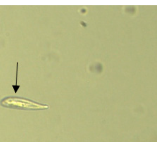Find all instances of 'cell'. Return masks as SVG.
Returning a JSON list of instances; mask_svg holds the SVG:
<instances>
[{"instance_id":"obj_1","label":"cell","mask_w":157,"mask_h":142,"mask_svg":"<svg viewBox=\"0 0 157 142\" xmlns=\"http://www.w3.org/2000/svg\"><path fill=\"white\" fill-rule=\"evenodd\" d=\"M0 105L4 108L24 110H46L49 107L46 104L17 96H9L3 98L0 101Z\"/></svg>"},{"instance_id":"obj_2","label":"cell","mask_w":157,"mask_h":142,"mask_svg":"<svg viewBox=\"0 0 157 142\" xmlns=\"http://www.w3.org/2000/svg\"><path fill=\"white\" fill-rule=\"evenodd\" d=\"M18 66H19V63L18 62L17 63V67H16V84L15 85H12L13 88L14 90L15 93L17 92L18 90L20 88V86L17 85V80H18Z\"/></svg>"}]
</instances>
